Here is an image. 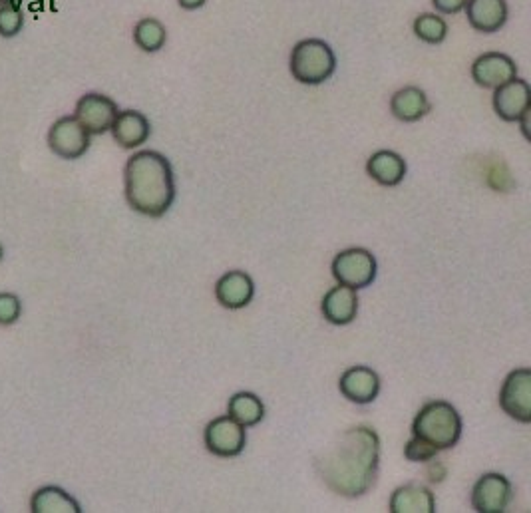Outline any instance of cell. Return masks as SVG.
I'll return each mask as SVG.
<instances>
[{"instance_id": "6da1fadb", "label": "cell", "mask_w": 531, "mask_h": 513, "mask_svg": "<svg viewBox=\"0 0 531 513\" xmlns=\"http://www.w3.org/2000/svg\"><path fill=\"white\" fill-rule=\"evenodd\" d=\"M380 440L368 426L343 432L317 460V474L329 490L343 498H360L376 482Z\"/></svg>"}, {"instance_id": "7a4b0ae2", "label": "cell", "mask_w": 531, "mask_h": 513, "mask_svg": "<svg viewBox=\"0 0 531 513\" xmlns=\"http://www.w3.org/2000/svg\"><path fill=\"white\" fill-rule=\"evenodd\" d=\"M128 205L146 215L162 217L176 201V177L170 160L154 150L134 154L124 170Z\"/></svg>"}, {"instance_id": "3957f363", "label": "cell", "mask_w": 531, "mask_h": 513, "mask_svg": "<svg viewBox=\"0 0 531 513\" xmlns=\"http://www.w3.org/2000/svg\"><path fill=\"white\" fill-rule=\"evenodd\" d=\"M412 436L428 442L438 452L450 450L462 438V418L446 400L428 402L414 418Z\"/></svg>"}, {"instance_id": "277c9868", "label": "cell", "mask_w": 531, "mask_h": 513, "mask_svg": "<svg viewBox=\"0 0 531 513\" xmlns=\"http://www.w3.org/2000/svg\"><path fill=\"white\" fill-rule=\"evenodd\" d=\"M291 74L297 82L319 86L337 70L335 50L321 38H305L295 44L289 60Z\"/></svg>"}, {"instance_id": "5b68a950", "label": "cell", "mask_w": 531, "mask_h": 513, "mask_svg": "<svg viewBox=\"0 0 531 513\" xmlns=\"http://www.w3.org/2000/svg\"><path fill=\"white\" fill-rule=\"evenodd\" d=\"M376 273V259L368 249L353 247L341 251L333 261V277L339 285H345L353 291L370 287L376 279Z\"/></svg>"}, {"instance_id": "8992f818", "label": "cell", "mask_w": 531, "mask_h": 513, "mask_svg": "<svg viewBox=\"0 0 531 513\" xmlns=\"http://www.w3.org/2000/svg\"><path fill=\"white\" fill-rule=\"evenodd\" d=\"M90 138L92 136L74 116H64L52 124L48 148L62 160H78L90 150Z\"/></svg>"}, {"instance_id": "52a82bcc", "label": "cell", "mask_w": 531, "mask_h": 513, "mask_svg": "<svg viewBox=\"0 0 531 513\" xmlns=\"http://www.w3.org/2000/svg\"><path fill=\"white\" fill-rule=\"evenodd\" d=\"M205 448L219 458H235L245 450L247 434L245 426L233 420L229 414L211 420L203 434Z\"/></svg>"}, {"instance_id": "ba28073f", "label": "cell", "mask_w": 531, "mask_h": 513, "mask_svg": "<svg viewBox=\"0 0 531 513\" xmlns=\"http://www.w3.org/2000/svg\"><path fill=\"white\" fill-rule=\"evenodd\" d=\"M118 112V104L112 98L92 92L78 100L74 118L86 128L90 136H102L110 132Z\"/></svg>"}, {"instance_id": "9c48e42d", "label": "cell", "mask_w": 531, "mask_h": 513, "mask_svg": "<svg viewBox=\"0 0 531 513\" xmlns=\"http://www.w3.org/2000/svg\"><path fill=\"white\" fill-rule=\"evenodd\" d=\"M500 406L502 410L522 422H531V370L530 368H518L508 374L504 380V386L500 390Z\"/></svg>"}, {"instance_id": "30bf717a", "label": "cell", "mask_w": 531, "mask_h": 513, "mask_svg": "<svg viewBox=\"0 0 531 513\" xmlns=\"http://www.w3.org/2000/svg\"><path fill=\"white\" fill-rule=\"evenodd\" d=\"M512 500V482L502 474L482 476L472 490V506L478 513H504Z\"/></svg>"}, {"instance_id": "8fae6325", "label": "cell", "mask_w": 531, "mask_h": 513, "mask_svg": "<svg viewBox=\"0 0 531 513\" xmlns=\"http://www.w3.org/2000/svg\"><path fill=\"white\" fill-rule=\"evenodd\" d=\"M518 78V64L502 52H484L472 64V80L486 90H496Z\"/></svg>"}, {"instance_id": "7c38bea8", "label": "cell", "mask_w": 531, "mask_h": 513, "mask_svg": "<svg viewBox=\"0 0 531 513\" xmlns=\"http://www.w3.org/2000/svg\"><path fill=\"white\" fill-rule=\"evenodd\" d=\"M494 112L504 122H520L531 110L530 84L522 78H514L508 84L494 90Z\"/></svg>"}, {"instance_id": "4fadbf2b", "label": "cell", "mask_w": 531, "mask_h": 513, "mask_svg": "<svg viewBox=\"0 0 531 513\" xmlns=\"http://www.w3.org/2000/svg\"><path fill=\"white\" fill-rule=\"evenodd\" d=\"M253 295H255L253 279L243 271H229L215 285L217 303L229 311L247 307L253 301Z\"/></svg>"}, {"instance_id": "5bb4252c", "label": "cell", "mask_w": 531, "mask_h": 513, "mask_svg": "<svg viewBox=\"0 0 531 513\" xmlns=\"http://www.w3.org/2000/svg\"><path fill=\"white\" fill-rule=\"evenodd\" d=\"M464 10L470 26L484 34H494L504 28L510 14L506 0H468Z\"/></svg>"}, {"instance_id": "9a60e30c", "label": "cell", "mask_w": 531, "mask_h": 513, "mask_svg": "<svg viewBox=\"0 0 531 513\" xmlns=\"http://www.w3.org/2000/svg\"><path fill=\"white\" fill-rule=\"evenodd\" d=\"M110 132L118 146H122L124 150H134L148 142L152 128H150V120L142 112L124 110V112H118Z\"/></svg>"}, {"instance_id": "2e32d148", "label": "cell", "mask_w": 531, "mask_h": 513, "mask_svg": "<svg viewBox=\"0 0 531 513\" xmlns=\"http://www.w3.org/2000/svg\"><path fill=\"white\" fill-rule=\"evenodd\" d=\"M339 388L349 402L370 404L380 392V378L368 366H353L341 376Z\"/></svg>"}, {"instance_id": "e0dca14e", "label": "cell", "mask_w": 531, "mask_h": 513, "mask_svg": "<svg viewBox=\"0 0 531 513\" xmlns=\"http://www.w3.org/2000/svg\"><path fill=\"white\" fill-rule=\"evenodd\" d=\"M321 311H323L325 319L331 325H337V327L351 325L354 319H356V313H358V297H356V291L345 287V285L333 287L323 297Z\"/></svg>"}, {"instance_id": "ac0fdd59", "label": "cell", "mask_w": 531, "mask_h": 513, "mask_svg": "<svg viewBox=\"0 0 531 513\" xmlns=\"http://www.w3.org/2000/svg\"><path fill=\"white\" fill-rule=\"evenodd\" d=\"M390 112L396 120L412 124L422 120L430 112V100L418 86H406L390 98Z\"/></svg>"}, {"instance_id": "d6986e66", "label": "cell", "mask_w": 531, "mask_h": 513, "mask_svg": "<svg viewBox=\"0 0 531 513\" xmlns=\"http://www.w3.org/2000/svg\"><path fill=\"white\" fill-rule=\"evenodd\" d=\"M388 510L392 513H434L436 500L426 486L406 484L394 490Z\"/></svg>"}, {"instance_id": "ffe728a7", "label": "cell", "mask_w": 531, "mask_h": 513, "mask_svg": "<svg viewBox=\"0 0 531 513\" xmlns=\"http://www.w3.org/2000/svg\"><path fill=\"white\" fill-rule=\"evenodd\" d=\"M366 173L384 187H396L404 181L406 162L400 154L390 150H380L372 154L366 162Z\"/></svg>"}, {"instance_id": "44dd1931", "label": "cell", "mask_w": 531, "mask_h": 513, "mask_svg": "<svg viewBox=\"0 0 531 513\" xmlns=\"http://www.w3.org/2000/svg\"><path fill=\"white\" fill-rule=\"evenodd\" d=\"M32 513H80V504L62 488L46 486L40 488L30 502Z\"/></svg>"}, {"instance_id": "7402d4cb", "label": "cell", "mask_w": 531, "mask_h": 513, "mask_svg": "<svg viewBox=\"0 0 531 513\" xmlns=\"http://www.w3.org/2000/svg\"><path fill=\"white\" fill-rule=\"evenodd\" d=\"M227 410L229 416L245 428L257 426L265 418V406L261 398L251 392H237L233 398H229Z\"/></svg>"}, {"instance_id": "603a6c76", "label": "cell", "mask_w": 531, "mask_h": 513, "mask_svg": "<svg viewBox=\"0 0 531 513\" xmlns=\"http://www.w3.org/2000/svg\"><path fill=\"white\" fill-rule=\"evenodd\" d=\"M134 42L144 52H158L168 42V30L158 18H142L134 26Z\"/></svg>"}, {"instance_id": "cb8c5ba5", "label": "cell", "mask_w": 531, "mask_h": 513, "mask_svg": "<svg viewBox=\"0 0 531 513\" xmlns=\"http://www.w3.org/2000/svg\"><path fill=\"white\" fill-rule=\"evenodd\" d=\"M414 34L426 44H442L448 36V24L442 16L424 12L414 18Z\"/></svg>"}, {"instance_id": "d4e9b609", "label": "cell", "mask_w": 531, "mask_h": 513, "mask_svg": "<svg viewBox=\"0 0 531 513\" xmlns=\"http://www.w3.org/2000/svg\"><path fill=\"white\" fill-rule=\"evenodd\" d=\"M22 26H24V14L20 6L0 4V36L12 38L22 30Z\"/></svg>"}, {"instance_id": "484cf974", "label": "cell", "mask_w": 531, "mask_h": 513, "mask_svg": "<svg viewBox=\"0 0 531 513\" xmlns=\"http://www.w3.org/2000/svg\"><path fill=\"white\" fill-rule=\"evenodd\" d=\"M404 456H406V460H410V462H422V464H424V462L434 460V458L438 456V450H436L434 446H430L428 442H424V440L412 436V438L408 440L406 448H404Z\"/></svg>"}, {"instance_id": "4316f807", "label": "cell", "mask_w": 531, "mask_h": 513, "mask_svg": "<svg viewBox=\"0 0 531 513\" xmlns=\"http://www.w3.org/2000/svg\"><path fill=\"white\" fill-rule=\"evenodd\" d=\"M20 299L12 293H0V325H14L20 317Z\"/></svg>"}, {"instance_id": "83f0119b", "label": "cell", "mask_w": 531, "mask_h": 513, "mask_svg": "<svg viewBox=\"0 0 531 513\" xmlns=\"http://www.w3.org/2000/svg\"><path fill=\"white\" fill-rule=\"evenodd\" d=\"M466 2H468V0H432L434 8H436L440 14H448V16L462 12L464 6H466Z\"/></svg>"}, {"instance_id": "f1b7e54d", "label": "cell", "mask_w": 531, "mask_h": 513, "mask_svg": "<svg viewBox=\"0 0 531 513\" xmlns=\"http://www.w3.org/2000/svg\"><path fill=\"white\" fill-rule=\"evenodd\" d=\"M179 2V6L183 8V10H197V8H201L207 0H177Z\"/></svg>"}, {"instance_id": "f546056e", "label": "cell", "mask_w": 531, "mask_h": 513, "mask_svg": "<svg viewBox=\"0 0 531 513\" xmlns=\"http://www.w3.org/2000/svg\"><path fill=\"white\" fill-rule=\"evenodd\" d=\"M22 0H0V4H12V6H20Z\"/></svg>"}, {"instance_id": "4dcf8cb0", "label": "cell", "mask_w": 531, "mask_h": 513, "mask_svg": "<svg viewBox=\"0 0 531 513\" xmlns=\"http://www.w3.org/2000/svg\"><path fill=\"white\" fill-rule=\"evenodd\" d=\"M0 259H2V245H0Z\"/></svg>"}]
</instances>
